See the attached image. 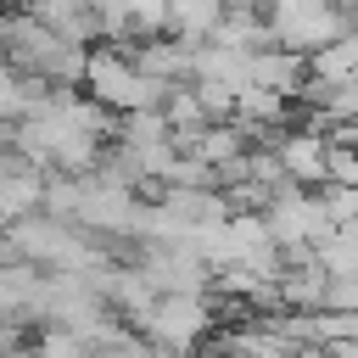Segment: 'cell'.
I'll return each mask as SVG.
<instances>
[{"mask_svg":"<svg viewBox=\"0 0 358 358\" xmlns=\"http://www.w3.org/2000/svg\"><path fill=\"white\" fill-rule=\"evenodd\" d=\"M268 157L280 162V173H285L291 190H324L330 185V134H319L313 123L308 129H285L268 145Z\"/></svg>","mask_w":358,"mask_h":358,"instance_id":"cell-1","label":"cell"}]
</instances>
